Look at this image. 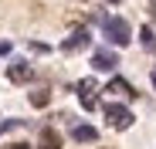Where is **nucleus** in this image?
Here are the masks:
<instances>
[{"instance_id": "nucleus-13", "label": "nucleus", "mask_w": 156, "mask_h": 149, "mask_svg": "<svg viewBox=\"0 0 156 149\" xmlns=\"http://www.w3.org/2000/svg\"><path fill=\"white\" fill-rule=\"evenodd\" d=\"M4 149H31L27 142H10V146H4Z\"/></svg>"}, {"instance_id": "nucleus-14", "label": "nucleus", "mask_w": 156, "mask_h": 149, "mask_svg": "<svg viewBox=\"0 0 156 149\" xmlns=\"http://www.w3.org/2000/svg\"><path fill=\"white\" fill-rule=\"evenodd\" d=\"M10 51V41H0V54H7Z\"/></svg>"}, {"instance_id": "nucleus-3", "label": "nucleus", "mask_w": 156, "mask_h": 149, "mask_svg": "<svg viewBox=\"0 0 156 149\" xmlns=\"http://www.w3.org/2000/svg\"><path fill=\"white\" fill-rule=\"evenodd\" d=\"M105 119H109V126L119 129V132L133 126V112H129L126 105H105Z\"/></svg>"}, {"instance_id": "nucleus-8", "label": "nucleus", "mask_w": 156, "mask_h": 149, "mask_svg": "<svg viewBox=\"0 0 156 149\" xmlns=\"http://www.w3.org/2000/svg\"><path fill=\"white\" fill-rule=\"evenodd\" d=\"M37 149H61V136L55 129H44L41 139H37Z\"/></svg>"}, {"instance_id": "nucleus-11", "label": "nucleus", "mask_w": 156, "mask_h": 149, "mask_svg": "<svg viewBox=\"0 0 156 149\" xmlns=\"http://www.w3.org/2000/svg\"><path fill=\"white\" fill-rule=\"evenodd\" d=\"M139 37H143V47H149V51L156 47V34H153V27H143V31H139Z\"/></svg>"}, {"instance_id": "nucleus-2", "label": "nucleus", "mask_w": 156, "mask_h": 149, "mask_svg": "<svg viewBox=\"0 0 156 149\" xmlns=\"http://www.w3.org/2000/svg\"><path fill=\"white\" fill-rule=\"evenodd\" d=\"M75 92H78V102H82L85 112L98 109V85H95V78H82V81H75Z\"/></svg>"}, {"instance_id": "nucleus-4", "label": "nucleus", "mask_w": 156, "mask_h": 149, "mask_svg": "<svg viewBox=\"0 0 156 149\" xmlns=\"http://www.w3.org/2000/svg\"><path fill=\"white\" fill-rule=\"evenodd\" d=\"M7 78L17 81V85L31 81V78H34V64H27V61H14V64H7Z\"/></svg>"}, {"instance_id": "nucleus-5", "label": "nucleus", "mask_w": 156, "mask_h": 149, "mask_svg": "<svg viewBox=\"0 0 156 149\" xmlns=\"http://www.w3.org/2000/svg\"><path fill=\"white\" fill-rule=\"evenodd\" d=\"M92 64H95V71H115L119 58H115V51H109V47H98V51L92 54Z\"/></svg>"}, {"instance_id": "nucleus-12", "label": "nucleus", "mask_w": 156, "mask_h": 149, "mask_svg": "<svg viewBox=\"0 0 156 149\" xmlns=\"http://www.w3.org/2000/svg\"><path fill=\"white\" fill-rule=\"evenodd\" d=\"M14 126H20L17 119H10V122H4V126H0V132H7V129H14Z\"/></svg>"}, {"instance_id": "nucleus-15", "label": "nucleus", "mask_w": 156, "mask_h": 149, "mask_svg": "<svg viewBox=\"0 0 156 149\" xmlns=\"http://www.w3.org/2000/svg\"><path fill=\"white\" fill-rule=\"evenodd\" d=\"M149 7H153V14H156V0H149Z\"/></svg>"}, {"instance_id": "nucleus-6", "label": "nucleus", "mask_w": 156, "mask_h": 149, "mask_svg": "<svg viewBox=\"0 0 156 149\" xmlns=\"http://www.w3.org/2000/svg\"><path fill=\"white\" fill-rule=\"evenodd\" d=\"M82 47H88V31H75L71 37L61 41V51L65 54H75V51H82Z\"/></svg>"}, {"instance_id": "nucleus-1", "label": "nucleus", "mask_w": 156, "mask_h": 149, "mask_svg": "<svg viewBox=\"0 0 156 149\" xmlns=\"http://www.w3.org/2000/svg\"><path fill=\"white\" fill-rule=\"evenodd\" d=\"M102 34L109 37V44L122 47L133 41V31H129V20L126 17H102Z\"/></svg>"}, {"instance_id": "nucleus-17", "label": "nucleus", "mask_w": 156, "mask_h": 149, "mask_svg": "<svg viewBox=\"0 0 156 149\" xmlns=\"http://www.w3.org/2000/svg\"><path fill=\"white\" fill-rule=\"evenodd\" d=\"M105 4H119V0H105Z\"/></svg>"}, {"instance_id": "nucleus-16", "label": "nucleus", "mask_w": 156, "mask_h": 149, "mask_svg": "<svg viewBox=\"0 0 156 149\" xmlns=\"http://www.w3.org/2000/svg\"><path fill=\"white\" fill-rule=\"evenodd\" d=\"M153 88H156V68H153Z\"/></svg>"}, {"instance_id": "nucleus-10", "label": "nucleus", "mask_w": 156, "mask_h": 149, "mask_svg": "<svg viewBox=\"0 0 156 149\" xmlns=\"http://www.w3.org/2000/svg\"><path fill=\"white\" fill-rule=\"evenodd\" d=\"M48 102H51V92H48V88H37V92H31V105H34V109H44Z\"/></svg>"}, {"instance_id": "nucleus-9", "label": "nucleus", "mask_w": 156, "mask_h": 149, "mask_svg": "<svg viewBox=\"0 0 156 149\" xmlns=\"http://www.w3.org/2000/svg\"><path fill=\"white\" fill-rule=\"evenodd\" d=\"M71 139H78V142H95L98 132H95L92 126H75V129H71Z\"/></svg>"}, {"instance_id": "nucleus-7", "label": "nucleus", "mask_w": 156, "mask_h": 149, "mask_svg": "<svg viewBox=\"0 0 156 149\" xmlns=\"http://www.w3.org/2000/svg\"><path fill=\"white\" fill-rule=\"evenodd\" d=\"M105 92H112V95H126V98H136V92H133V85H129L126 78H112V81L105 85Z\"/></svg>"}]
</instances>
